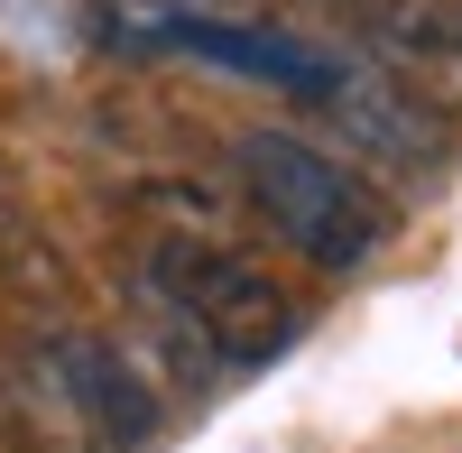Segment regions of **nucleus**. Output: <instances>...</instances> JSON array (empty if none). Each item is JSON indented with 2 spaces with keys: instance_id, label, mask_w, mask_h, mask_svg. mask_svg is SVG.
Listing matches in <instances>:
<instances>
[{
  "instance_id": "nucleus-2",
  "label": "nucleus",
  "mask_w": 462,
  "mask_h": 453,
  "mask_svg": "<svg viewBox=\"0 0 462 453\" xmlns=\"http://www.w3.org/2000/svg\"><path fill=\"white\" fill-rule=\"evenodd\" d=\"M139 287L195 324L204 343L222 352V370H250V361H268V352H287V343H296V306L250 269L241 250H213V241L167 232V241H148Z\"/></svg>"
},
{
  "instance_id": "nucleus-5",
  "label": "nucleus",
  "mask_w": 462,
  "mask_h": 453,
  "mask_svg": "<svg viewBox=\"0 0 462 453\" xmlns=\"http://www.w3.org/2000/svg\"><path fill=\"white\" fill-rule=\"evenodd\" d=\"M342 130H352L361 148H379V158H444V130L435 111H416V93L379 84V74H342V93L324 102Z\"/></svg>"
},
{
  "instance_id": "nucleus-6",
  "label": "nucleus",
  "mask_w": 462,
  "mask_h": 453,
  "mask_svg": "<svg viewBox=\"0 0 462 453\" xmlns=\"http://www.w3.org/2000/svg\"><path fill=\"white\" fill-rule=\"evenodd\" d=\"M352 10L398 65L462 74V0H352Z\"/></svg>"
},
{
  "instance_id": "nucleus-1",
  "label": "nucleus",
  "mask_w": 462,
  "mask_h": 453,
  "mask_svg": "<svg viewBox=\"0 0 462 453\" xmlns=\"http://www.w3.org/2000/svg\"><path fill=\"white\" fill-rule=\"evenodd\" d=\"M231 167H241L250 204L278 222L315 269H361V259H379V241H389V204L342 158H324V148H305L287 130H241Z\"/></svg>"
},
{
  "instance_id": "nucleus-3",
  "label": "nucleus",
  "mask_w": 462,
  "mask_h": 453,
  "mask_svg": "<svg viewBox=\"0 0 462 453\" xmlns=\"http://www.w3.org/2000/svg\"><path fill=\"white\" fill-rule=\"evenodd\" d=\"M167 47L185 56H204V65H231V74H250V84H278V93H305V102H333L342 93V65L333 47H315V37H287V28H268V19H204V10H167L158 19Z\"/></svg>"
},
{
  "instance_id": "nucleus-4",
  "label": "nucleus",
  "mask_w": 462,
  "mask_h": 453,
  "mask_svg": "<svg viewBox=\"0 0 462 453\" xmlns=\"http://www.w3.org/2000/svg\"><path fill=\"white\" fill-rule=\"evenodd\" d=\"M37 361H47V380L65 389V407L84 417L93 453H139L148 435H158V389H148L102 333H47Z\"/></svg>"
}]
</instances>
